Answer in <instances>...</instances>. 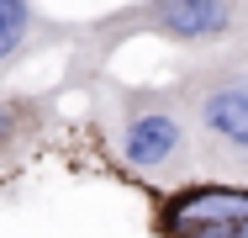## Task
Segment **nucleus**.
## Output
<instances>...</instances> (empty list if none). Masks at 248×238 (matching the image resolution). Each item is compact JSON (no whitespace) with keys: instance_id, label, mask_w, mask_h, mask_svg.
Returning <instances> with one entry per match:
<instances>
[{"instance_id":"39448f33","label":"nucleus","mask_w":248,"mask_h":238,"mask_svg":"<svg viewBox=\"0 0 248 238\" xmlns=\"http://www.w3.org/2000/svg\"><path fill=\"white\" fill-rule=\"evenodd\" d=\"M58 117H53L48 95L27 90H0V175L21 170L32 153H43V143L53 138Z\"/></svg>"},{"instance_id":"20e7f679","label":"nucleus","mask_w":248,"mask_h":238,"mask_svg":"<svg viewBox=\"0 0 248 238\" xmlns=\"http://www.w3.org/2000/svg\"><path fill=\"white\" fill-rule=\"evenodd\" d=\"M153 238H248V186L190 180L180 190H158Z\"/></svg>"},{"instance_id":"7ed1b4c3","label":"nucleus","mask_w":248,"mask_h":238,"mask_svg":"<svg viewBox=\"0 0 248 238\" xmlns=\"http://www.w3.org/2000/svg\"><path fill=\"white\" fill-rule=\"evenodd\" d=\"M243 27H248V0H143L122 16H106L95 27V37L148 32V37H164V43L217 53V48L243 43Z\"/></svg>"},{"instance_id":"f257e3e1","label":"nucleus","mask_w":248,"mask_h":238,"mask_svg":"<svg viewBox=\"0 0 248 238\" xmlns=\"http://www.w3.org/2000/svg\"><path fill=\"white\" fill-rule=\"evenodd\" d=\"M95 133L106 153L153 190H180L201 180L190 117L174 85H111L95 95Z\"/></svg>"},{"instance_id":"f03ea898","label":"nucleus","mask_w":248,"mask_h":238,"mask_svg":"<svg viewBox=\"0 0 248 238\" xmlns=\"http://www.w3.org/2000/svg\"><path fill=\"white\" fill-rule=\"evenodd\" d=\"M190 117L196 175L217 186H248V43L217 48L174 80Z\"/></svg>"},{"instance_id":"423d86ee","label":"nucleus","mask_w":248,"mask_h":238,"mask_svg":"<svg viewBox=\"0 0 248 238\" xmlns=\"http://www.w3.org/2000/svg\"><path fill=\"white\" fill-rule=\"evenodd\" d=\"M43 37V16H37V0H0V74H11Z\"/></svg>"}]
</instances>
